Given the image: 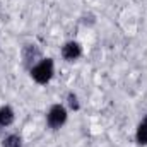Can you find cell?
<instances>
[{
  "mask_svg": "<svg viewBox=\"0 0 147 147\" xmlns=\"http://www.w3.org/2000/svg\"><path fill=\"white\" fill-rule=\"evenodd\" d=\"M60 55H62V58L65 60V62H77L80 57H82V45L79 43V41H65L63 45H62V48H60Z\"/></svg>",
  "mask_w": 147,
  "mask_h": 147,
  "instance_id": "obj_4",
  "label": "cell"
},
{
  "mask_svg": "<svg viewBox=\"0 0 147 147\" xmlns=\"http://www.w3.org/2000/svg\"><path fill=\"white\" fill-rule=\"evenodd\" d=\"M65 105L67 108L72 111H79L80 110V101H79V96L74 92V91H69L67 96H65Z\"/></svg>",
  "mask_w": 147,
  "mask_h": 147,
  "instance_id": "obj_8",
  "label": "cell"
},
{
  "mask_svg": "<svg viewBox=\"0 0 147 147\" xmlns=\"http://www.w3.org/2000/svg\"><path fill=\"white\" fill-rule=\"evenodd\" d=\"M16 121V111L10 105H3L0 106V135L3 134L5 128H9L12 123Z\"/></svg>",
  "mask_w": 147,
  "mask_h": 147,
  "instance_id": "obj_5",
  "label": "cell"
},
{
  "mask_svg": "<svg viewBox=\"0 0 147 147\" xmlns=\"http://www.w3.org/2000/svg\"><path fill=\"white\" fill-rule=\"evenodd\" d=\"M29 75L39 86L50 84L51 79H53V75H55V60L51 57H43L36 65L29 70Z\"/></svg>",
  "mask_w": 147,
  "mask_h": 147,
  "instance_id": "obj_1",
  "label": "cell"
},
{
  "mask_svg": "<svg viewBox=\"0 0 147 147\" xmlns=\"http://www.w3.org/2000/svg\"><path fill=\"white\" fill-rule=\"evenodd\" d=\"M41 48L34 43H26L21 48V60H22V67L26 70H31L38 62L41 60Z\"/></svg>",
  "mask_w": 147,
  "mask_h": 147,
  "instance_id": "obj_3",
  "label": "cell"
},
{
  "mask_svg": "<svg viewBox=\"0 0 147 147\" xmlns=\"http://www.w3.org/2000/svg\"><path fill=\"white\" fill-rule=\"evenodd\" d=\"M0 147H22V137L17 134H9L3 137Z\"/></svg>",
  "mask_w": 147,
  "mask_h": 147,
  "instance_id": "obj_7",
  "label": "cell"
},
{
  "mask_svg": "<svg viewBox=\"0 0 147 147\" xmlns=\"http://www.w3.org/2000/svg\"><path fill=\"white\" fill-rule=\"evenodd\" d=\"M67 120H69V110H67V106H63L60 103L51 105L46 111V127L53 132L60 130L67 123Z\"/></svg>",
  "mask_w": 147,
  "mask_h": 147,
  "instance_id": "obj_2",
  "label": "cell"
},
{
  "mask_svg": "<svg viewBox=\"0 0 147 147\" xmlns=\"http://www.w3.org/2000/svg\"><path fill=\"white\" fill-rule=\"evenodd\" d=\"M135 142L139 146H147V115L139 121L137 128H135Z\"/></svg>",
  "mask_w": 147,
  "mask_h": 147,
  "instance_id": "obj_6",
  "label": "cell"
}]
</instances>
